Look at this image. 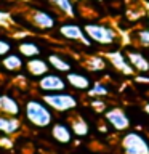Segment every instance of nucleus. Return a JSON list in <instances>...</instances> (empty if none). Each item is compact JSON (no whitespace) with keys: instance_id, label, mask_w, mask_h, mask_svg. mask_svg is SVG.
Instances as JSON below:
<instances>
[{"instance_id":"obj_1","label":"nucleus","mask_w":149,"mask_h":154,"mask_svg":"<svg viewBox=\"0 0 149 154\" xmlns=\"http://www.w3.org/2000/svg\"><path fill=\"white\" fill-rule=\"evenodd\" d=\"M56 114L51 111L40 95L26 96L23 101V112L21 120L24 127L31 130H48L50 125L55 122Z\"/></svg>"},{"instance_id":"obj_2","label":"nucleus","mask_w":149,"mask_h":154,"mask_svg":"<svg viewBox=\"0 0 149 154\" xmlns=\"http://www.w3.org/2000/svg\"><path fill=\"white\" fill-rule=\"evenodd\" d=\"M84 31L95 47L111 50V48H117L120 45V35L112 24L91 21V23L84 24Z\"/></svg>"},{"instance_id":"obj_3","label":"nucleus","mask_w":149,"mask_h":154,"mask_svg":"<svg viewBox=\"0 0 149 154\" xmlns=\"http://www.w3.org/2000/svg\"><path fill=\"white\" fill-rule=\"evenodd\" d=\"M43 101L50 106L55 114H71L79 109L80 106V96L71 90L58 91V93H50V95H42Z\"/></svg>"},{"instance_id":"obj_4","label":"nucleus","mask_w":149,"mask_h":154,"mask_svg":"<svg viewBox=\"0 0 149 154\" xmlns=\"http://www.w3.org/2000/svg\"><path fill=\"white\" fill-rule=\"evenodd\" d=\"M119 146L122 154H149V135L143 130L130 128L120 133Z\"/></svg>"},{"instance_id":"obj_5","label":"nucleus","mask_w":149,"mask_h":154,"mask_svg":"<svg viewBox=\"0 0 149 154\" xmlns=\"http://www.w3.org/2000/svg\"><path fill=\"white\" fill-rule=\"evenodd\" d=\"M26 19L31 24V29L35 32H51L56 31L58 24H59V16L51 11V10L45 8H34L29 13H26Z\"/></svg>"},{"instance_id":"obj_6","label":"nucleus","mask_w":149,"mask_h":154,"mask_svg":"<svg viewBox=\"0 0 149 154\" xmlns=\"http://www.w3.org/2000/svg\"><path fill=\"white\" fill-rule=\"evenodd\" d=\"M56 34L66 42L79 43V45H82V47H87V48H90V50H95V45L90 42V38L87 37V34L84 31V26H80V24L75 23V21L67 19V21L59 23L58 27H56Z\"/></svg>"},{"instance_id":"obj_7","label":"nucleus","mask_w":149,"mask_h":154,"mask_svg":"<svg viewBox=\"0 0 149 154\" xmlns=\"http://www.w3.org/2000/svg\"><path fill=\"white\" fill-rule=\"evenodd\" d=\"M103 120L109 130H114L117 133L127 132L133 125L130 114L120 106H108V109L103 112Z\"/></svg>"},{"instance_id":"obj_8","label":"nucleus","mask_w":149,"mask_h":154,"mask_svg":"<svg viewBox=\"0 0 149 154\" xmlns=\"http://www.w3.org/2000/svg\"><path fill=\"white\" fill-rule=\"evenodd\" d=\"M34 87H35L37 95H40V96L69 90L67 88V84H66V77L62 74H59V72H55V71H48L45 75H42L34 84Z\"/></svg>"},{"instance_id":"obj_9","label":"nucleus","mask_w":149,"mask_h":154,"mask_svg":"<svg viewBox=\"0 0 149 154\" xmlns=\"http://www.w3.org/2000/svg\"><path fill=\"white\" fill-rule=\"evenodd\" d=\"M104 58L108 60V64L112 67L114 71H117L119 74H122L123 77H133L136 75V72L130 64L127 53L122 48H111V50H104L103 51Z\"/></svg>"},{"instance_id":"obj_10","label":"nucleus","mask_w":149,"mask_h":154,"mask_svg":"<svg viewBox=\"0 0 149 154\" xmlns=\"http://www.w3.org/2000/svg\"><path fill=\"white\" fill-rule=\"evenodd\" d=\"M66 77V84H67V88L71 91H74V93H88V90L91 88V85H93V77L88 71L85 69H79V67H75V69H72L71 72H67L64 75Z\"/></svg>"},{"instance_id":"obj_11","label":"nucleus","mask_w":149,"mask_h":154,"mask_svg":"<svg viewBox=\"0 0 149 154\" xmlns=\"http://www.w3.org/2000/svg\"><path fill=\"white\" fill-rule=\"evenodd\" d=\"M48 132H50L51 140L59 146H71L75 140L67 119H55V122L50 125Z\"/></svg>"},{"instance_id":"obj_12","label":"nucleus","mask_w":149,"mask_h":154,"mask_svg":"<svg viewBox=\"0 0 149 154\" xmlns=\"http://www.w3.org/2000/svg\"><path fill=\"white\" fill-rule=\"evenodd\" d=\"M45 60L48 61V66H50L51 71L59 72V74L66 75L67 72H71L72 69H75L77 64L72 58L64 51L59 50H50L45 53Z\"/></svg>"},{"instance_id":"obj_13","label":"nucleus","mask_w":149,"mask_h":154,"mask_svg":"<svg viewBox=\"0 0 149 154\" xmlns=\"http://www.w3.org/2000/svg\"><path fill=\"white\" fill-rule=\"evenodd\" d=\"M24 66L26 60L14 50L0 60V74L5 77H18L21 72H24Z\"/></svg>"},{"instance_id":"obj_14","label":"nucleus","mask_w":149,"mask_h":154,"mask_svg":"<svg viewBox=\"0 0 149 154\" xmlns=\"http://www.w3.org/2000/svg\"><path fill=\"white\" fill-rule=\"evenodd\" d=\"M50 69L48 66V61L45 60V56H35L31 58V60H26V66H24V75L27 77V80L31 84H35V82L40 79L42 75H45Z\"/></svg>"},{"instance_id":"obj_15","label":"nucleus","mask_w":149,"mask_h":154,"mask_svg":"<svg viewBox=\"0 0 149 154\" xmlns=\"http://www.w3.org/2000/svg\"><path fill=\"white\" fill-rule=\"evenodd\" d=\"M14 50H16L24 60H31V58L43 55V47L34 37H23V38L14 40Z\"/></svg>"},{"instance_id":"obj_16","label":"nucleus","mask_w":149,"mask_h":154,"mask_svg":"<svg viewBox=\"0 0 149 154\" xmlns=\"http://www.w3.org/2000/svg\"><path fill=\"white\" fill-rule=\"evenodd\" d=\"M23 103L18 96L11 93H0V114L11 116V117H21Z\"/></svg>"},{"instance_id":"obj_17","label":"nucleus","mask_w":149,"mask_h":154,"mask_svg":"<svg viewBox=\"0 0 149 154\" xmlns=\"http://www.w3.org/2000/svg\"><path fill=\"white\" fill-rule=\"evenodd\" d=\"M125 53H127V58H128L132 67L135 69V72H138V74H147L149 60L144 55V51H141L139 48H135V47H128V48H125Z\"/></svg>"},{"instance_id":"obj_18","label":"nucleus","mask_w":149,"mask_h":154,"mask_svg":"<svg viewBox=\"0 0 149 154\" xmlns=\"http://www.w3.org/2000/svg\"><path fill=\"white\" fill-rule=\"evenodd\" d=\"M24 124L21 117H11V116L0 114V135L3 137H16L23 132Z\"/></svg>"},{"instance_id":"obj_19","label":"nucleus","mask_w":149,"mask_h":154,"mask_svg":"<svg viewBox=\"0 0 149 154\" xmlns=\"http://www.w3.org/2000/svg\"><path fill=\"white\" fill-rule=\"evenodd\" d=\"M82 66L90 74H101V72H104L109 67L108 60L104 58V55H98V53H90L84 60V64Z\"/></svg>"},{"instance_id":"obj_20","label":"nucleus","mask_w":149,"mask_h":154,"mask_svg":"<svg viewBox=\"0 0 149 154\" xmlns=\"http://www.w3.org/2000/svg\"><path fill=\"white\" fill-rule=\"evenodd\" d=\"M69 124H71V128H72V133H74L75 138L79 140H84V138H88L90 133H91V127L88 124L84 116H69Z\"/></svg>"},{"instance_id":"obj_21","label":"nucleus","mask_w":149,"mask_h":154,"mask_svg":"<svg viewBox=\"0 0 149 154\" xmlns=\"http://www.w3.org/2000/svg\"><path fill=\"white\" fill-rule=\"evenodd\" d=\"M53 7H55L61 14H64L67 18H74L77 16V8L74 0H48Z\"/></svg>"},{"instance_id":"obj_22","label":"nucleus","mask_w":149,"mask_h":154,"mask_svg":"<svg viewBox=\"0 0 149 154\" xmlns=\"http://www.w3.org/2000/svg\"><path fill=\"white\" fill-rule=\"evenodd\" d=\"M111 90H112V88H111L109 82H106V80H95L87 95L91 96V98H104V96L111 95Z\"/></svg>"},{"instance_id":"obj_23","label":"nucleus","mask_w":149,"mask_h":154,"mask_svg":"<svg viewBox=\"0 0 149 154\" xmlns=\"http://www.w3.org/2000/svg\"><path fill=\"white\" fill-rule=\"evenodd\" d=\"M133 40L143 48H149V27H138L133 31Z\"/></svg>"},{"instance_id":"obj_24","label":"nucleus","mask_w":149,"mask_h":154,"mask_svg":"<svg viewBox=\"0 0 149 154\" xmlns=\"http://www.w3.org/2000/svg\"><path fill=\"white\" fill-rule=\"evenodd\" d=\"M11 51H14V38L8 35H0V60Z\"/></svg>"},{"instance_id":"obj_25","label":"nucleus","mask_w":149,"mask_h":154,"mask_svg":"<svg viewBox=\"0 0 149 154\" xmlns=\"http://www.w3.org/2000/svg\"><path fill=\"white\" fill-rule=\"evenodd\" d=\"M90 108H93L95 111H98V108H99V112L103 114L106 109H108V103H106L104 100H101V98H93L90 101Z\"/></svg>"},{"instance_id":"obj_26","label":"nucleus","mask_w":149,"mask_h":154,"mask_svg":"<svg viewBox=\"0 0 149 154\" xmlns=\"http://www.w3.org/2000/svg\"><path fill=\"white\" fill-rule=\"evenodd\" d=\"M138 82H149V75H146V74H139V75H136L135 77Z\"/></svg>"},{"instance_id":"obj_27","label":"nucleus","mask_w":149,"mask_h":154,"mask_svg":"<svg viewBox=\"0 0 149 154\" xmlns=\"http://www.w3.org/2000/svg\"><path fill=\"white\" fill-rule=\"evenodd\" d=\"M144 112H146V114L149 116V100L146 101V103H144Z\"/></svg>"},{"instance_id":"obj_28","label":"nucleus","mask_w":149,"mask_h":154,"mask_svg":"<svg viewBox=\"0 0 149 154\" xmlns=\"http://www.w3.org/2000/svg\"><path fill=\"white\" fill-rule=\"evenodd\" d=\"M146 18H147V26H146V27H149V3H147V13H146Z\"/></svg>"},{"instance_id":"obj_29","label":"nucleus","mask_w":149,"mask_h":154,"mask_svg":"<svg viewBox=\"0 0 149 154\" xmlns=\"http://www.w3.org/2000/svg\"><path fill=\"white\" fill-rule=\"evenodd\" d=\"M74 2H82V0H74Z\"/></svg>"},{"instance_id":"obj_30","label":"nucleus","mask_w":149,"mask_h":154,"mask_svg":"<svg viewBox=\"0 0 149 154\" xmlns=\"http://www.w3.org/2000/svg\"><path fill=\"white\" fill-rule=\"evenodd\" d=\"M90 154H98V152H90Z\"/></svg>"},{"instance_id":"obj_31","label":"nucleus","mask_w":149,"mask_h":154,"mask_svg":"<svg viewBox=\"0 0 149 154\" xmlns=\"http://www.w3.org/2000/svg\"><path fill=\"white\" fill-rule=\"evenodd\" d=\"M0 19H2V13H0Z\"/></svg>"}]
</instances>
